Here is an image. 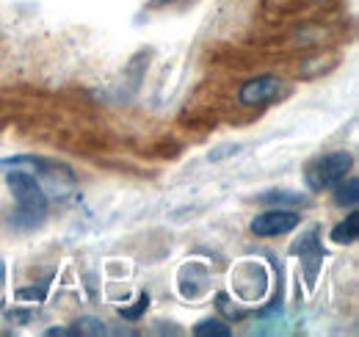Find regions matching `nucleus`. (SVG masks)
Instances as JSON below:
<instances>
[{"label": "nucleus", "instance_id": "obj_1", "mask_svg": "<svg viewBox=\"0 0 359 337\" xmlns=\"http://www.w3.org/2000/svg\"><path fill=\"white\" fill-rule=\"evenodd\" d=\"M6 185L17 202V211L11 216V224L17 230H34L45 221L47 205H50V197L45 194V185L28 174V171H17V168H8L6 171Z\"/></svg>", "mask_w": 359, "mask_h": 337}, {"label": "nucleus", "instance_id": "obj_2", "mask_svg": "<svg viewBox=\"0 0 359 337\" xmlns=\"http://www.w3.org/2000/svg\"><path fill=\"white\" fill-rule=\"evenodd\" d=\"M0 168H17V171H28L34 174L39 183H47L53 191H64V188H75V174L72 168L58 164V161H47L39 155H14V158H0ZM64 197V194H61Z\"/></svg>", "mask_w": 359, "mask_h": 337}, {"label": "nucleus", "instance_id": "obj_3", "mask_svg": "<svg viewBox=\"0 0 359 337\" xmlns=\"http://www.w3.org/2000/svg\"><path fill=\"white\" fill-rule=\"evenodd\" d=\"M351 164H354V158H351V152H346V150L326 152V155L315 158L313 164L307 166L304 183H307L310 191H329L332 185H337V183L346 177V171L351 168Z\"/></svg>", "mask_w": 359, "mask_h": 337}, {"label": "nucleus", "instance_id": "obj_4", "mask_svg": "<svg viewBox=\"0 0 359 337\" xmlns=\"http://www.w3.org/2000/svg\"><path fill=\"white\" fill-rule=\"evenodd\" d=\"M282 91H285V84L276 75H260V78H252V81H246L238 88V100H241V105L257 108V105L279 100Z\"/></svg>", "mask_w": 359, "mask_h": 337}, {"label": "nucleus", "instance_id": "obj_5", "mask_svg": "<svg viewBox=\"0 0 359 337\" xmlns=\"http://www.w3.org/2000/svg\"><path fill=\"white\" fill-rule=\"evenodd\" d=\"M299 221H302V216L296 211L273 208V211H266L252 218V232L260 235V238H276V235H285V232L296 230Z\"/></svg>", "mask_w": 359, "mask_h": 337}, {"label": "nucleus", "instance_id": "obj_6", "mask_svg": "<svg viewBox=\"0 0 359 337\" xmlns=\"http://www.w3.org/2000/svg\"><path fill=\"white\" fill-rule=\"evenodd\" d=\"M357 238H359V213L351 211L332 230V241L334 244H354Z\"/></svg>", "mask_w": 359, "mask_h": 337}, {"label": "nucleus", "instance_id": "obj_7", "mask_svg": "<svg viewBox=\"0 0 359 337\" xmlns=\"http://www.w3.org/2000/svg\"><path fill=\"white\" fill-rule=\"evenodd\" d=\"M334 188V202L340 205V208H354L357 205V199H359V183H357V177H343L337 185H332Z\"/></svg>", "mask_w": 359, "mask_h": 337}, {"label": "nucleus", "instance_id": "obj_8", "mask_svg": "<svg viewBox=\"0 0 359 337\" xmlns=\"http://www.w3.org/2000/svg\"><path fill=\"white\" fill-rule=\"evenodd\" d=\"M100 337V335H108V326L97 318H81L78 324H72L69 329V337Z\"/></svg>", "mask_w": 359, "mask_h": 337}, {"label": "nucleus", "instance_id": "obj_9", "mask_svg": "<svg viewBox=\"0 0 359 337\" xmlns=\"http://www.w3.org/2000/svg\"><path fill=\"white\" fill-rule=\"evenodd\" d=\"M194 335L196 337H229L232 329L226 326L224 321H216V318H205L194 326Z\"/></svg>", "mask_w": 359, "mask_h": 337}, {"label": "nucleus", "instance_id": "obj_10", "mask_svg": "<svg viewBox=\"0 0 359 337\" xmlns=\"http://www.w3.org/2000/svg\"><path fill=\"white\" fill-rule=\"evenodd\" d=\"M263 202H271V205H307L310 199L302 197V194H293V191H266L260 194Z\"/></svg>", "mask_w": 359, "mask_h": 337}, {"label": "nucleus", "instance_id": "obj_11", "mask_svg": "<svg viewBox=\"0 0 359 337\" xmlns=\"http://www.w3.org/2000/svg\"><path fill=\"white\" fill-rule=\"evenodd\" d=\"M147 307H149V296L141 293L138 301H135V307H125V310H119V312H122V318H128V321H138V318L147 312Z\"/></svg>", "mask_w": 359, "mask_h": 337}, {"label": "nucleus", "instance_id": "obj_12", "mask_svg": "<svg viewBox=\"0 0 359 337\" xmlns=\"http://www.w3.org/2000/svg\"><path fill=\"white\" fill-rule=\"evenodd\" d=\"M219 310H222V312H226L229 318H243V312H241V310L229 307V301H226V296H224V293L219 296Z\"/></svg>", "mask_w": 359, "mask_h": 337}, {"label": "nucleus", "instance_id": "obj_13", "mask_svg": "<svg viewBox=\"0 0 359 337\" xmlns=\"http://www.w3.org/2000/svg\"><path fill=\"white\" fill-rule=\"evenodd\" d=\"M166 3H175V0H152V6H166Z\"/></svg>", "mask_w": 359, "mask_h": 337}]
</instances>
